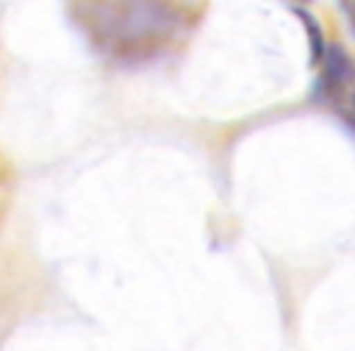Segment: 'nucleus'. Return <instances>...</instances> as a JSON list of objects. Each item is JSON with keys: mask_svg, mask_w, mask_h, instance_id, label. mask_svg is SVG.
I'll return each mask as SVG.
<instances>
[{"mask_svg": "<svg viewBox=\"0 0 355 351\" xmlns=\"http://www.w3.org/2000/svg\"><path fill=\"white\" fill-rule=\"evenodd\" d=\"M98 13V25L105 42L127 49L166 40L178 25L175 10L161 3H112L100 6Z\"/></svg>", "mask_w": 355, "mask_h": 351, "instance_id": "1", "label": "nucleus"}, {"mask_svg": "<svg viewBox=\"0 0 355 351\" xmlns=\"http://www.w3.org/2000/svg\"><path fill=\"white\" fill-rule=\"evenodd\" d=\"M324 61H326V76H329V81H334V83H343L350 76V61L340 47H331V49L326 51Z\"/></svg>", "mask_w": 355, "mask_h": 351, "instance_id": "2", "label": "nucleus"}, {"mask_svg": "<svg viewBox=\"0 0 355 351\" xmlns=\"http://www.w3.org/2000/svg\"><path fill=\"white\" fill-rule=\"evenodd\" d=\"M297 15L304 17V25L309 30V37H311V61H319L321 54H324V42H321V30L314 25V17L309 15L306 10H297Z\"/></svg>", "mask_w": 355, "mask_h": 351, "instance_id": "3", "label": "nucleus"}]
</instances>
